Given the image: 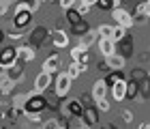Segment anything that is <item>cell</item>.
<instances>
[{
    "label": "cell",
    "mask_w": 150,
    "mask_h": 129,
    "mask_svg": "<svg viewBox=\"0 0 150 129\" xmlns=\"http://www.w3.org/2000/svg\"><path fill=\"white\" fill-rule=\"evenodd\" d=\"M84 103L79 99H67L62 105H60V118L71 120V118H81L84 116Z\"/></svg>",
    "instance_id": "obj_1"
},
{
    "label": "cell",
    "mask_w": 150,
    "mask_h": 129,
    "mask_svg": "<svg viewBox=\"0 0 150 129\" xmlns=\"http://www.w3.org/2000/svg\"><path fill=\"white\" fill-rule=\"evenodd\" d=\"M71 86H73V80L67 76V71H60V73H56V76H54V95H56L58 99L69 97Z\"/></svg>",
    "instance_id": "obj_2"
},
{
    "label": "cell",
    "mask_w": 150,
    "mask_h": 129,
    "mask_svg": "<svg viewBox=\"0 0 150 129\" xmlns=\"http://www.w3.org/2000/svg\"><path fill=\"white\" fill-rule=\"evenodd\" d=\"M19 63V54H17V47L15 45H4L0 47V69H11L13 65Z\"/></svg>",
    "instance_id": "obj_3"
},
{
    "label": "cell",
    "mask_w": 150,
    "mask_h": 129,
    "mask_svg": "<svg viewBox=\"0 0 150 129\" xmlns=\"http://www.w3.org/2000/svg\"><path fill=\"white\" fill-rule=\"evenodd\" d=\"M45 108H50V103H47V97L32 91L28 103H26V108H24V112H37V114H43Z\"/></svg>",
    "instance_id": "obj_4"
},
{
    "label": "cell",
    "mask_w": 150,
    "mask_h": 129,
    "mask_svg": "<svg viewBox=\"0 0 150 129\" xmlns=\"http://www.w3.org/2000/svg\"><path fill=\"white\" fill-rule=\"evenodd\" d=\"M112 19H114V26H120V28H131L133 26V13L122 6V9H114L112 11Z\"/></svg>",
    "instance_id": "obj_5"
},
{
    "label": "cell",
    "mask_w": 150,
    "mask_h": 129,
    "mask_svg": "<svg viewBox=\"0 0 150 129\" xmlns=\"http://www.w3.org/2000/svg\"><path fill=\"white\" fill-rule=\"evenodd\" d=\"M69 54H71V60L73 63H79L84 69H88V65H90V50L88 47H84V45H73L71 50H69Z\"/></svg>",
    "instance_id": "obj_6"
},
{
    "label": "cell",
    "mask_w": 150,
    "mask_h": 129,
    "mask_svg": "<svg viewBox=\"0 0 150 129\" xmlns=\"http://www.w3.org/2000/svg\"><path fill=\"white\" fill-rule=\"evenodd\" d=\"M50 35H52V30L47 28L45 24H39V26H35V28L30 30V35H28V37H30V45L41 47V45L45 43V39L50 37Z\"/></svg>",
    "instance_id": "obj_7"
},
{
    "label": "cell",
    "mask_w": 150,
    "mask_h": 129,
    "mask_svg": "<svg viewBox=\"0 0 150 129\" xmlns=\"http://www.w3.org/2000/svg\"><path fill=\"white\" fill-rule=\"evenodd\" d=\"M50 86H54V76H52V73L41 71L39 76L35 78V86H32V91H35V93H39V95H45Z\"/></svg>",
    "instance_id": "obj_8"
},
{
    "label": "cell",
    "mask_w": 150,
    "mask_h": 129,
    "mask_svg": "<svg viewBox=\"0 0 150 129\" xmlns=\"http://www.w3.org/2000/svg\"><path fill=\"white\" fill-rule=\"evenodd\" d=\"M60 69H62V58H60V54H50V56L43 60V71L45 73L56 76V73H60Z\"/></svg>",
    "instance_id": "obj_9"
},
{
    "label": "cell",
    "mask_w": 150,
    "mask_h": 129,
    "mask_svg": "<svg viewBox=\"0 0 150 129\" xmlns=\"http://www.w3.org/2000/svg\"><path fill=\"white\" fill-rule=\"evenodd\" d=\"M52 43H54V47H58V50L69 47V43H71L69 32H67L64 28H54L52 30Z\"/></svg>",
    "instance_id": "obj_10"
},
{
    "label": "cell",
    "mask_w": 150,
    "mask_h": 129,
    "mask_svg": "<svg viewBox=\"0 0 150 129\" xmlns=\"http://www.w3.org/2000/svg\"><path fill=\"white\" fill-rule=\"evenodd\" d=\"M17 54H19V63H32V60L37 58V47L30 45V43H22L17 45Z\"/></svg>",
    "instance_id": "obj_11"
},
{
    "label": "cell",
    "mask_w": 150,
    "mask_h": 129,
    "mask_svg": "<svg viewBox=\"0 0 150 129\" xmlns=\"http://www.w3.org/2000/svg\"><path fill=\"white\" fill-rule=\"evenodd\" d=\"M30 24H32V13L30 11H15V15H13V26H15L17 30H26Z\"/></svg>",
    "instance_id": "obj_12"
},
{
    "label": "cell",
    "mask_w": 150,
    "mask_h": 129,
    "mask_svg": "<svg viewBox=\"0 0 150 129\" xmlns=\"http://www.w3.org/2000/svg\"><path fill=\"white\" fill-rule=\"evenodd\" d=\"M90 97H92L94 103H97V101L107 99V84H105V80H97V82L92 84V88H90Z\"/></svg>",
    "instance_id": "obj_13"
},
{
    "label": "cell",
    "mask_w": 150,
    "mask_h": 129,
    "mask_svg": "<svg viewBox=\"0 0 150 129\" xmlns=\"http://www.w3.org/2000/svg\"><path fill=\"white\" fill-rule=\"evenodd\" d=\"M105 63H107V69H110V71H125L127 58H122L120 54L116 52V54H112V56L105 58Z\"/></svg>",
    "instance_id": "obj_14"
},
{
    "label": "cell",
    "mask_w": 150,
    "mask_h": 129,
    "mask_svg": "<svg viewBox=\"0 0 150 129\" xmlns=\"http://www.w3.org/2000/svg\"><path fill=\"white\" fill-rule=\"evenodd\" d=\"M81 123H84L86 127H94V125L99 123V110H97V105L86 108V110H84V116H81Z\"/></svg>",
    "instance_id": "obj_15"
},
{
    "label": "cell",
    "mask_w": 150,
    "mask_h": 129,
    "mask_svg": "<svg viewBox=\"0 0 150 129\" xmlns=\"http://www.w3.org/2000/svg\"><path fill=\"white\" fill-rule=\"evenodd\" d=\"M6 78H9L11 82H15V84L24 82V78H26V73H24V65H22V63H17V65H13L11 69H6Z\"/></svg>",
    "instance_id": "obj_16"
},
{
    "label": "cell",
    "mask_w": 150,
    "mask_h": 129,
    "mask_svg": "<svg viewBox=\"0 0 150 129\" xmlns=\"http://www.w3.org/2000/svg\"><path fill=\"white\" fill-rule=\"evenodd\" d=\"M116 52H118L122 58H127V60L133 56V39H131V35H129V37H127L122 43H118V45H116Z\"/></svg>",
    "instance_id": "obj_17"
},
{
    "label": "cell",
    "mask_w": 150,
    "mask_h": 129,
    "mask_svg": "<svg viewBox=\"0 0 150 129\" xmlns=\"http://www.w3.org/2000/svg\"><path fill=\"white\" fill-rule=\"evenodd\" d=\"M99 52H101V56L107 58V56H112V54H116V43L112 41V39H99Z\"/></svg>",
    "instance_id": "obj_18"
},
{
    "label": "cell",
    "mask_w": 150,
    "mask_h": 129,
    "mask_svg": "<svg viewBox=\"0 0 150 129\" xmlns=\"http://www.w3.org/2000/svg\"><path fill=\"white\" fill-rule=\"evenodd\" d=\"M127 82H129V80H125V82H118L116 86L110 88L114 101H125V99H127Z\"/></svg>",
    "instance_id": "obj_19"
},
{
    "label": "cell",
    "mask_w": 150,
    "mask_h": 129,
    "mask_svg": "<svg viewBox=\"0 0 150 129\" xmlns=\"http://www.w3.org/2000/svg\"><path fill=\"white\" fill-rule=\"evenodd\" d=\"M32 93V91H30ZM30 93H15L11 97V105L13 108H17V110H24L26 103H28V99H30Z\"/></svg>",
    "instance_id": "obj_20"
},
{
    "label": "cell",
    "mask_w": 150,
    "mask_h": 129,
    "mask_svg": "<svg viewBox=\"0 0 150 129\" xmlns=\"http://www.w3.org/2000/svg\"><path fill=\"white\" fill-rule=\"evenodd\" d=\"M99 39H101V37H99V32H97V28H92L90 32H88V35H84V37H81V39H79L77 43H79V45H84V47H88V50H90V47H92L94 43H99Z\"/></svg>",
    "instance_id": "obj_21"
},
{
    "label": "cell",
    "mask_w": 150,
    "mask_h": 129,
    "mask_svg": "<svg viewBox=\"0 0 150 129\" xmlns=\"http://www.w3.org/2000/svg\"><path fill=\"white\" fill-rule=\"evenodd\" d=\"M71 30H73V35L77 37V39H81L84 35H88V32H90L92 28H90V24H88L86 19H81V22H77V24H73V26H71Z\"/></svg>",
    "instance_id": "obj_22"
},
{
    "label": "cell",
    "mask_w": 150,
    "mask_h": 129,
    "mask_svg": "<svg viewBox=\"0 0 150 129\" xmlns=\"http://www.w3.org/2000/svg\"><path fill=\"white\" fill-rule=\"evenodd\" d=\"M125 71H110L107 73V78H105V84H107V88H112V86H116L118 82H125Z\"/></svg>",
    "instance_id": "obj_23"
},
{
    "label": "cell",
    "mask_w": 150,
    "mask_h": 129,
    "mask_svg": "<svg viewBox=\"0 0 150 129\" xmlns=\"http://www.w3.org/2000/svg\"><path fill=\"white\" fill-rule=\"evenodd\" d=\"M94 6H97V2H94V0H77V4H75V11H77L81 17H84L86 13H90V9H94Z\"/></svg>",
    "instance_id": "obj_24"
},
{
    "label": "cell",
    "mask_w": 150,
    "mask_h": 129,
    "mask_svg": "<svg viewBox=\"0 0 150 129\" xmlns=\"http://www.w3.org/2000/svg\"><path fill=\"white\" fill-rule=\"evenodd\" d=\"M64 71H67V76H69L71 80H77V78L81 76V73H84V71H86V69H84V67H81L79 63H73V60H71V65H69V67H67V69H64Z\"/></svg>",
    "instance_id": "obj_25"
},
{
    "label": "cell",
    "mask_w": 150,
    "mask_h": 129,
    "mask_svg": "<svg viewBox=\"0 0 150 129\" xmlns=\"http://www.w3.org/2000/svg\"><path fill=\"white\" fill-rule=\"evenodd\" d=\"M114 28H116L114 24H99V26H97V32H99L101 39H112Z\"/></svg>",
    "instance_id": "obj_26"
},
{
    "label": "cell",
    "mask_w": 150,
    "mask_h": 129,
    "mask_svg": "<svg viewBox=\"0 0 150 129\" xmlns=\"http://www.w3.org/2000/svg\"><path fill=\"white\" fill-rule=\"evenodd\" d=\"M127 99H139V84H135L133 80L127 82Z\"/></svg>",
    "instance_id": "obj_27"
},
{
    "label": "cell",
    "mask_w": 150,
    "mask_h": 129,
    "mask_svg": "<svg viewBox=\"0 0 150 129\" xmlns=\"http://www.w3.org/2000/svg\"><path fill=\"white\" fill-rule=\"evenodd\" d=\"M127 37H129V30H127V28H120V26H116V28H114V35H112V41L118 45V43L125 41Z\"/></svg>",
    "instance_id": "obj_28"
},
{
    "label": "cell",
    "mask_w": 150,
    "mask_h": 129,
    "mask_svg": "<svg viewBox=\"0 0 150 129\" xmlns=\"http://www.w3.org/2000/svg\"><path fill=\"white\" fill-rule=\"evenodd\" d=\"M24 118L32 125H43V120H45L43 114H37V112H24Z\"/></svg>",
    "instance_id": "obj_29"
},
{
    "label": "cell",
    "mask_w": 150,
    "mask_h": 129,
    "mask_svg": "<svg viewBox=\"0 0 150 129\" xmlns=\"http://www.w3.org/2000/svg\"><path fill=\"white\" fill-rule=\"evenodd\" d=\"M64 17H67V22H69L71 26H73V24H77V22H81V19H84V17H81V15H79V13L75 11V9H71V11H67V13H64Z\"/></svg>",
    "instance_id": "obj_30"
},
{
    "label": "cell",
    "mask_w": 150,
    "mask_h": 129,
    "mask_svg": "<svg viewBox=\"0 0 150 129\" xmlns=\"http://www.w3.org/2000/svg\"><path fill=\"white\" fill-rule=\"evenodd\" d=\"M133 13H139V15H144V17H150V0H146V2L137 4Z\"/></svg>",
    "instance_id": "obj_31"
},
{
    "label": "cell",
    "mask_w": 150,
    "mask_h": 129,
    "mask_svg": "<svg viewBox=\"0 0 150 129\" xmlns=\"http://www.w3.org/2000/svg\"><path fill=\"white\" fill-rule=\"evenodd\" d=\"M6 37H9V39H13V41H17V39H22L24 37V30H17L15 28V26H9V28H6Z\"/></svg>",
    "instance_id": "obj_32"
},
{
    "label": "cell",
    "mask_w": 150,
    "mask_h": 129,
    "mask_svg": "<svg viewBox=\"0 0 150 129\" xmlns=\"http://www.w3.org/2000/svg\"><path fill=\"white\" fill-rule=\"evenodd\" d=\"M60 127V120L54 116V118H45L43 125H41V129H58Z\"/></svg>",
    "instance_id": "obj_33"
},
{
    "label": "cell",
    "mask_w": 150,
    "mask_h": 129,
    "mask_svg": "<svg viewBox=\"0 0 150 129\" xmlns=\"http://www.w3.org/2000/svg\"><path fill=\"white\" fill-rule=\"evenodd\" d=\"M97 6L101 11H114V0H99Z\"/></svg>",
    "instance_id": "obj_34"
},
{
    "label": "cell",
    "mask_w": 150,
    "mask_h": 129,
    "mask_svg": "<svg viewBox=\"0 0 150 129\" xmlns=\"http://www.w3.org/2000/svg\"><path fill=\"white\" fill-rule=\"evenodd\" d=\"M0 88H2V93H4V95H11V93H13V88H15V82H11V80L6 78V82L0 86Z\"/></svg>",
    "instance_id": "obj_35"
},
{
    "label": "cell",
    "mask_w": 150,
    "mask_h": 129,
    "mask_svg": "<svg viewBox=\"0 0 150 129\" xmlns=\"http://www.w3.org/2000/svg\"><path fill=\"white\" fill-rule=\"evenodd\" d=\"M120 118L125 120V123H131V120H133V112L127 110V108H122V110H120Z\"/></svg>",
    "instance_id": "obj_36"
},
{
    "label": "cell",
    "mask_w": 150,
    "mask_h": 129,
    "mask_svg": "<svg viewBox=\"0 0 150 129\" xmlns=\"http://www.w3.org/2000/svg\"><path fill=\"white\" fill-rule=\"evenodd\" d=\"M110 101H107V99H103V101H97V110L99 112H110Z\"/></svg>",
    "instance_id": "obj_37"
},
{
    "label": "cell",
    "mask_w": 150,
    "mask_h": 129,
    "mask_svg": "<svg viewBox=\"0 0 150 129\" xmlns=\"http://www.w3.org/2000/svg\"><path fill=\"white\" fill-rule=\"evenodd\" d=\"M75 4H77V0H62V2H60V6L64 9V13L71 11V9H75Z\"/></svg>",
    "instance_id": "obj_38"
},
{
    "label": "cell",
    "mask_w": 150,
    "mask_h": 129,
    "mask_svg": "<svg viewBox=\"0 0 150 129\" xmlns=\"http://www.w3.org/2000/svg\"><path fill=\"white\" fill-rule=\"evenodd\" d=\"M9 9H11V2H9V0H0V17H4Z\"/></svg>",
    "instance_id": "obj_39"
},
{
    "label": "cell",
    "mask_w": 150,
    "mask_h": 129,
    "mask_svg": "<svg viewBox=\"0 0 150 129\" xmlns=\"http://www.w3.org/2000/svg\"><path fill=\"white\" fill-rule=\"evenodd\" d=\"M41 4H43V2H41V0H35V2H28V9H30V13L39 11V9H41Z\"/></svg>",
    "instance_id": "obj_40"
},
{
    "label": "cell",
    "mask_w": 150,
    "mask_h": 129,
    "mask_svg": "<svg viewBox=\"0 0 150 129\" xmlns=\"http://www.w3.org/2000/svg\"><path fill=\"white\" fill-rule=\"evenodd\" d=\"M99 71H107V73H110V69H107V63H105V58H101V63H99Z\"/></svg>",
    "instance_id": "obj_41"
},
{
    "label": "cell",
    "mask_w": 150,
    "mask_h": 129,
    "mask_svg": "<svg viewBox=\"0 0 150 129\" xmlns=\"http://www.w3.org/2000/svg\"><path fill=\"white\" fill-rule=\"evenodd\" d=\"M4 82H6V71H4V69H0V86H2Z\"/></svg>",
    "instance_id": "obj_42"
},
{
    "label": "cell",
    "mask_w": 150,
    "mask_h": 129,
    "mask_svg": "<svg viewBox=\"0 0 150 129\" xmlns=\"http://www.w3.org/2000/svg\"><path fill=\"white\" fill-rule=\"evenodd\" d=\"M2 123H4V110L0 108V127H2Z\"/></svg>",
    "instance_id": "obj_43"
},
{
    "label": "cell",
    "mask_w": 150,
    "mask_h": 129,
    "mask_svg": "<svg viewBox=\"0 0 150 129\" xmlns=\"http://www.w3.org/2000/svg\"><path fill=\"white\" fill-rule=\"evenodd\" d=\"M4 35H6V32H4L2 28H0V43H2V41H4Z\"/></svg>",
    "instance_id": "obj_44"
},
{
    "label": "cell",
    "mask_w": 150,
    "mask_h": 129,
    "mask_svg": "<svg viewBox=\"0 0 150 129\" xmlns=\"http://www.w3.org/2000/svg\"><path fill=\"white\" fill-rule=\"evenodd\" d=\"M137 129H150V125H148V123H142V125H139Z\"/></svg>",
    "instance_id": "obj_45"
},
{
    "label": "cell",
    "mask_w": 150,
    "mask_h": 129,
    "mask_svg": "<svg viewBox=\"0 0 150 129\" xmlns=\"http://www.w3.org/2000/svg\"><path fill=\"white\" fill-rule=\"evenodd\" d=\"M71 129H88L86 125H81V127H71Z\"/></svg>",
    "instance_id": "obj_46"
},
{
    "label": "cell",
    "mask_w": 150,
    "mask_h": 129,
    "mask_svg": "<svg viewBox=\"0 0 150 129\" xmlns=\"http://www.w3.org/2000/svg\"><path fill=\"white\" fill-rule=\"evenodd\" d=\"M148 78H150V69H148Z\"/></svg>",
    "instance_id": "obj_47"
},
{
    "label": "cell",
    "mask_w": 150,
    "mask_h": 129,
    "mask_svg": "<svg viewBox=\"0 0 150 129\" xmlns=\"http://www.w3.org/2000/svg\"><path fill=\"white\" fill-rule=\"evenodd\" d=\"M0 129H4V127H0Z\"/></svg>",
    "instance_id": "obj_48"
}]
</instances>
